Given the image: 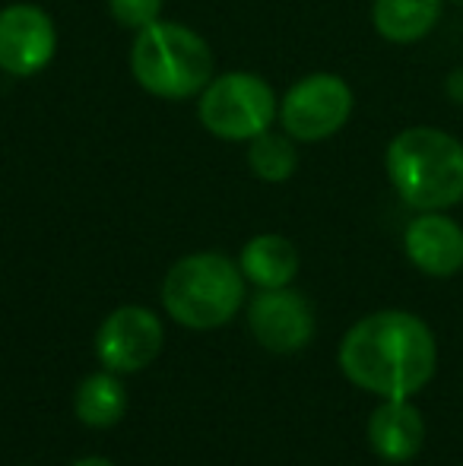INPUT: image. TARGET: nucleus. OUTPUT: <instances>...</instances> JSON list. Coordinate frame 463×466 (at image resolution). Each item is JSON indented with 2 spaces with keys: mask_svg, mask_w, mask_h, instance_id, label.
Wrapping results in <instances>:
<instances>
[{
  "mask_svg": "<svg viewBox=\"0 0 463 466\" xmlns=\"http://www.w3.org/2000/svg\"><path fill=\"white\" fill-rule=\"evenodd\" d=\"M74 466H117V463L108 461V457H83V461H76Z\"/></svg>",
  "mask_w": 463,
  "mask_h": 466,
  "instance_id": "17",
  "label": "nucleus"
},
{
  "mask_svg": "<svg viewBox=\"0 0 463 466\" xmlns=\"http://www.w3.org/2000/svg\"><path fill=\"white\" fill-rule=\"evenodd\" d=\"M445 0H375L371 23L377 35L394 45H413L426 38L441 19Z\"/></svg>",
  "mask_w": 463,
  "mask_h": 466,
  "instance_id": "13",
  "label": "nucleus"
},
{
  "mask_svg": "<svg viewBox=\"0 0 463 466\" xmlns=\"http://www.w3.org/2000/svg\"><path fill=\"white\" fill-rule=\"evenodd\" d=\"M115 23L124 29H146L149 23H156L162 13V0H108Z\"/></svg>",
  "mask_w": 463,
  "mask_h": 466,
  "instance_id": "16",
  "label": "nucleus"
},
{
  "mask_svg": "<svg viewBox=\"0 0 463 466\" xmlns=\"http://www.w3.org/2000/svg\"><path fill=\"white\" fill-rule=\"evenodd\" d=\"M368 444L388 463L413 461L426 444L422 412L409 400H384L368 419Z\"/></svg>",
  "mask_w": 463,
  "mask_h": 466,
  "instance_id": "11",
  "label": "nucleus"
},
{
  "mask_svg": "<svg viewBox=\"0 0 463 466\" xmlns=\"http://www.w3.org/2000/svg\"><path fill=\"white\" fill-rule=\"evenodd\" d=\"M74 410L86 429H112L127 412V390L115 371H96L80 380Z\"/></svg>",
  "mask_w": 463,
  "mask_h": 466,
  "instance_id": "14",
  "label": "nucleus"
},
{
  "mask_svg": "<svg viewBox=\"0 0 463 466\" xmlns=\"http://www.w3.org/2000/svg\"><path fill=\"white\" fill-rule=\"evenodd\" d=\"M197 115L200 124L219 140L251 143L277 121V96L264 76L232 70L206 83V89L200 93Z\"/></svg>",
  "mask_w": 463,
  "mask_h": 466,
  "instance_id": "5",
  "label": "nucleus"
},
{
  "mask_svg": "<svg viewBox=\"0 0 463 466\" xmlns=\"http://www.w3.org/2000/svg\"><path fill=\"white\" fill-rule=\"evenodd\" d=\"M247 166L267 185H283L296 175L298 168V153L292 147L289 137L283 134H260L251 140V149H247Z\"/></svg>",
  "mask_w": 463,
  "mask_h": 466,
  "instance_id": "15",
  "label": "nucleus"
},
{
  "mask_svg": "<svg viewBox=\"0 0 463 466\" xmlns=\"http://www.w3.org/2000/svg\"><path fill=\"white\" fill-rule=\"evenodd\" d=\"M337 359L347 380L362 390L384 400H409L435 378L438 343L422 318L390 308L352 324Z\"/></svg>",
  "mask_w": 463,
  "mask_h": 466,
  "instance_id": "1",
  "label": "nucleus"
},
{
  "mask_svg": "<svg viewBox=\"0 0 463 466\" xmlns=\"http://www.w3.org/2000/svg\"><path fill=\"white\" fill-rule=\"evenodd\" d=\"M352 89L337 74L302 76L279 102V121L292 140L321 143L340 134L352 115Z\"/></svg>",
  "mask_w": 463,
  "mask_h": 466,
  "instance_id": "6",
  "label": "nucleus"
},
{
  "mask_svg": "<svg viewBox=\"0 0 463 466\" xmlns=\"http://www.w3.org/2000/svg\"><path fill=\"white\" fill-rule=\"evenodd\" d=\"M247 327L267 352L292 356L302 352L315 337V311L311 301L289 286L260 289L247 308Z\"/></svg>",
  "mask_w": 463,
  "mask_h": 466,
  "instance_id": "8",
  "label": "nucleus"
},
{
  "mask_svg": "<svg viewBox=\"0 0 463 466\" xmlns=\"http://www.w3.org/2000/svg\"><path fill=\"white\" fill-rule=\"evenodd\" d=\"M245 273L226 254H187L162 282V305L175 324L187 330L226 327L245 305Z\"/></svg>",
  "mask_w": 463,
  "mask_h": 466,
  "instance_id": "3",
  "label": "nucleus"
},
{
  "mask_svg": "<svg viewBox=\"0 0 463 466\" xmlns=\"http://www.w3.org/2000/svg\"><path fill=\"white\" fill-rule=\"evenodd\" d=\"M162 346H166L162 320L140 305L115 308L96 333V356H99L102 369L115 374L143 371L156 362Z\"/></svg>",
  "mask_w": 463,
  "mask_h": 466,
  "instance_id": "7",
  "label": "nucleus"
},
{
  "mask_svg": "<svg viewBox=\"0 0 463 466\" xmlns=\"http://www.w3.org/2000/svg\"><path fill=\"white\" fill-rule=\"evenodd\" d=\"M388 178L400 200L419 213L463 200V143L438 127H407L388 143Z\"/></svg>",
  "mask_w": 463,
  "mask_h": 466,
  "instance_id": "2",
  "label": "nucleus"
},
{
  "mask_svg": "<svg viewBox=\"0 0 463 466\" xmlns=\"http://www.w3.org/2000/svg\"><path fill=\"white\" fill-rule=\"evenodd\" d=\"M130 70L149 96L191 98L213 80V51L187 25L156 19L136 32Z\"/></svg>",
  "mask_w": 463,
  "mask_h": 466,
  "instance_id": "4",
  "label": "nucleus"
},
{
  "mask_svg": "<svg viewBox=\"0 0 463 466\" xmlns=\"http://www.w3.org/2000/svg\"><path fill=\"white\" fill-rule=\"evenodd\" d=\"M55 19L35 4H10L0 10V70L10 76H35L55 57Z\"/></svg>",
  "mask_w": 463,
  "mask_h": 466,
  "instance_id": "9",
  "label": "nucleus"
},
{
  "mask_svg": "<svg viewBox=\"0 0 463 466\" xmlns=\"http://www.w3.org/2000/svg\"><path fill=\"white\" fill-rule=\"evenodd\" d=\"M403 251L426 277L448 279L463 270V228L441 209L422 213L403 232Z\"/></svg>",
  "mask_w": 463,
  "mask_h": 466,
  "instance_id": "10",
  "label": "nucleus"
},
{
  "mask_svg": "<svg viewBox=\"0 0 463 466\" xmlns=\"http://www.w3.org/2000/svg\"><path fill=\"white\" fill-rule=\"evenodd\" d=\"M238 267L245 273L247 282H254L257 289H283L298 277V251L286 235L267 232L251 238L241 248Z\"/></svg>",
  "mask_w": 463,
  "mask_h": 466,
  "instance_id": "12",
  "label": "nucleus"
}]
</instances>
